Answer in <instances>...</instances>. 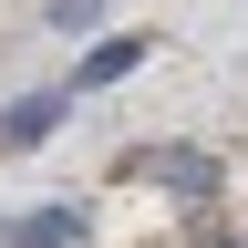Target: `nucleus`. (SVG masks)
Returning <instances> with one entry per match:
<instances>
[{
    "instance_id": "obj_3",
    "label": "nucleus",
    "mask_w": 248,
    "mask_h": 248,
    "mask_svg": "<svg viewBox=\"0 0 248 248\" xmlns=\"http://www.w3.org/2000/svg\"><path fill=\"white\" fill-rule=\"evenodd\" d=\"M145 176H155V186H186V197H207V186H217V166H207V155H186V145L145 155Z\"/></svg>"
},
{
    "instance_id": "obj_2",
    "label": "nucleus",
    "mask_w": 248,
    "mask_h": 248,
    "mask_svg": "<svg viewBox=\"0 0 248 248\" xmlns=\"http://www.w3.org/2000/svg\"><path fill=\"white\" fill-rule=\"evenodd\" d=\"M52 124H62V93H21V104L0 114V145H11V155H31V145L52 135Z\"/></svg>"
},
{
    "instance_id": "obj_4",
    "label": "nucleus",
    "mask_w": 248,
    "mask_h": 248,
    "mask_svg": "<svg viewBox=\"0 0 248 248\" xmlns=\"http://www.w3.org/2000/svg\"><path fill=\"white\" fill-rule=\"evenodd\" d=\"M73 228H83L73 207H42V217H21V228H11V248H62Z\"/></svg>"
},
{
    "instance_id": "obj_1",
    "label": "nucleus",
    "mask_w": 248,
    "mask_h": 248,
    "mask_svg": "<svg viewBox=\"0 0 248 248\" xmlns=\"http://www.w3.org/2000/svg\"><path fill=\"white\" fill-rule=\"evenodd\" d=\"M155 42H145V31H114V42H93L83 62H73V93H104V83H124V73H135V62H145Z\"/></svg>"
},
{
    "instance_id": "obj_5",
    "label": "nucleus",
    "mask_w": 248,
    "mask_h": 248,
    "mask_svg": "<svg viewBox=\"0 0 248 248\" xmlns=\"http://www.w3.org/2000/svg\"><path fill=\"white\" fill-rule=\"evenodd\" d=\"M83 11H93V0H52V21H83Z\"/></svg>"
}]
</instances>
